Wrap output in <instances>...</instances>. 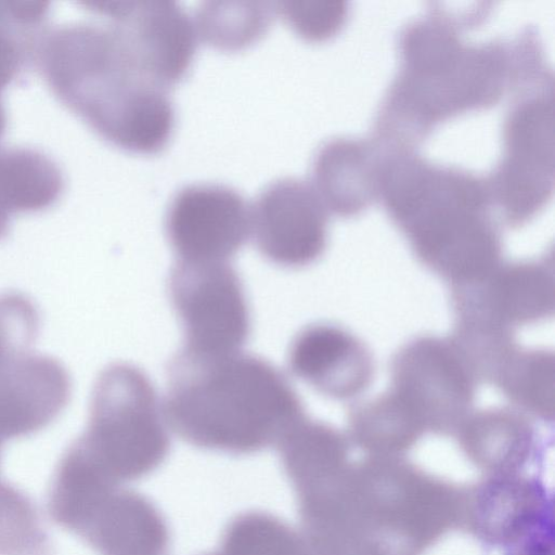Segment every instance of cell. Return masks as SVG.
I'll return each mask as SVG.
<instances>
[{"label": "cell", "instance_id": "23", "mask_svg": "<svg viewBox=\"0 0 555 555\" xmlns=\"http://www.w3.org/2000/svg\"><path fill=\"white\" fill-rule=\"evenodd\" d=\"M202 555H220V554L217 551H215V552L205 553V554H202Z\"/></svg>", "mask_w": 555, "mask_h": 555}, {"label": "cell", "instance_id": "10", "mask_svg": "<svg viewBox=\"0 0 555 555\" xmlns=\"http://www.w3.org/2000/svg\"><path fill=\"white\" fill-rule=\"evenodd\" d=\"M287 362L295 376L336 400L360 396L375 374L367 346L350 332L330 323L304 327L292 340Z\"/></svg>", "mask_w": 555, "mask_h": 555}, {"label": "cell", "instance_id": "11", "mask_svg": "<svg viewBox=\"0 0 555 555\" xmlns=\"http://www.w3.org/2000/svg\"><path fill=\"white\" fill-rule=\"evenodd\" d=\"M457 317H482L511 328L552 315L555 304L553 270L538 261L499 266L478 283L452 286Z\"/></svg>", "mask_w": 555, "mask_h": 555}, {"label": "cell", "instance_id": "18", "mask_svg": "<svg viewBox=\"0 0 555 555\" xmlns=\"http://www.w3.org/2000/svg\"><path fill=\"white\" fill-rule=\"evenodd\" d=\"M220 555H306L301 538L280 517L264 511L236 514L224 527Z\"/></svg>", "mask_w": 555, "mask_h": 555}, {"label": "cell", "instance_id": "5", "mask_svg": "<svg viewBox=\"0 0 555 555\" xmlns=\"http://www.w3.org/2000/svg\"><path fill=\"white\" fill-rule=\"evenodd\" d=\"M390 375L391 390L424 428L454 431L472 412L477 380L449 338L422 336L409 341L395 354Z\"/></svg>", "mask_w": 555, "mask_h": 555}, {"label": "cell", "instance_id": "9", "mask_svg": "<svg viewBox=\"0 0 555 555\" xmlns=\"http://www.w3.org/2000/svg\"><path fill=\"white\" fill-rule=\"evenodd\" d=\"M29 343L0 337V441L36 434L68 403L70 377L50 356Z\"/></svg>", "mask_w": 555, "mask_h": 555}, {"label": "cell", "instance_id": "4", "mask_svg": "<svg viewBox=\"0 0 555 555\" xmlns=\"http://www.w3.org/2000/svg\"><path fill=\"white\" fill-rule=\"evenodd\" d=\"M169 293L184 330L182 351L221 356L246 343L249 308L242 281L227 261L179 260L170 273Z\"/></svg>", "mask_w": 555, "mask_h": 555}, {"label": "cell", "instance_id": "16", "mask_svg": "<svg viewBox=\"0 0 555 555\" xmlns=\"http://www.w3.org/2000/svg\"><path fill=\"white\" fill-rule=\"evenodd\" d=\"M274 12V5L261 0H206L198 4L194 24L205 41L236 49L259 38Z\"/></svg>", "mask_w": 555, "mask_h": 555}, {"label": "cell", "instance_id": "12", "mask_svg": "<svg viewBox=\"0 0 555 555\" xmlns=\"http://www.w3.org/2000/svg\"><path fill=\"white\" fill-rule=\"evenodd\" d=\"M99 555H169L170 531L145 495L116 488L73 530Z\"/></svg>", "mask_w": 555, "mask_h": 555}, {"label": "cell", "instance_id": "17", "mask_svg": "<svg viewBox=\"0 0 555 555\" xmlns=\"http://www.w3.org/2000/svg\"><path fill=\"white\" fill-rule=\"evenodd\" d=\"M449 340L477 383L494 384L518 349L513 328L482 317H457Z\"/></svg>", "mask_w": 555, "mask_h": 555}, {"label": "cell", "instance_id": "3", "mask_svg": "<svg viewBox=\"0 0 555 555\" xmlns=\"http://www.w3.org/2000/svg\"><path fill=\"white\" fill-rule=\"evenodd\" d=\"M68 448L118 487L156 470L170 437L149 376L125 362L106 366L93 386L87 428Z\"/></svg>", "mask_w": 555, "mask_h": 555}, {"label": "cell", "instance_id": "14", "mask_svg": "<svg viewBox=\"0 0 555 555\" xmlns=\"http://www.w3.org/2000/svg\"><path fill=\"white\" fill-rule=\"evenodd\" d=\"M554 376L553 352L518 348L494 385L521 413L552 421L555 406Z\"/></svg>", "mask_w": 555, "mask_h": 555}, {"label": "cell", "instance_id": "2", "mask_svg": "<svg viewBox=\"0 0 555 555\" xmlns=\"http://www.w3.org/2000/svg\"><path fill=\"white\" fill-rule=\"evenodd\" d=\"M34 60L54 94L106 139L141 152L168 141L175 111L167 88L141 73L111 23L46 30Z\"/></svg>", "mask_w": 555, "mask_h": 555}, {"label": "cell", "instance_id": "1", "mask_svg": "<svg viewBox=\"0 0 555 555\" xmlns=\"http://www.w3.org/2000/svg\"><path fill=\"white\" fill-rule=\"evenodd\" d=\"M163 413L183 441L235 455L276 447L306 417L286 376L253 354H177L168 369Z\"/></svg>", "mask_w": 555, "mask_h": 555}, {"label": "cell", "instance_id": "15", "mask_svg": "<svg viewBox=\"0 0 555 555\" xmlns=\"http://www.w3.org/2000/svg\"><path fill=\"white\" fill-rule=\"evenodd\" d=\"M348 426L360 444L372 449L406 447L424 429L414 411L393 390L350 409Z\"/></svg>", "mask_w": 555, "mask_h": 555}, {"label": "cell", "instance_id": "20", "mask_svg": "<svg viewBox=\"0 0 555 555\" xmlns=\"http://www.w3.org/2000/svg\"><path fill=\"white\" fill-rule=\"evenodd\" d=\"M464 446L474 454L524 452L532 437L526 415L509 408H488L469 415L459 427Z\"/></svg>", "mask_w": 555, "mask_h": 555}, {"label": "cell", "instance_id": "19", "mask_svg": "<svg viewBox=\"0 0 555 555\" xmlns=\"http://www.w3.org/2000/svg\"><path fill=\"white\" fill-rule=\"evenodd\" d=\"M42 1H0V105L3 89L34 60L48 13Z\"/></svg>", "mask_w": 555, "mask_h": 555}, {"label": "cell", "instance_id": "22", "mask_svg": "<svg viewBox=\"0 0 555 555\" xmlns=\"http://www.w3.org/2000/svg\"><path fill=\"white\" fill-rule=\"evenodd\" d=\"M274 10L310 39H322L333 34L345 14L344 3L333 0H280Z\"/></svg>", "mask_w": 555, "mask_h": 555}, {"label": "cell", "instance_id": "7", "mask_svg": "<svg viewBox=\"0 0 555 555\" xmlns=\"http://www.w3.org/2000/svg\"><path fill=\"white\" fill-rule=\"evenodd\" d=\"M166 232L179 260L227 261L250 233V205L225 184H188L169 203Z\"/></svg>", "mask_w": 555, "mask_h": 555}, {"label": "cell", "instance_id": "13", "mask_svg": "<svg viewBox=\"0 0 555 555\" xmlns=\"http://www.w3.org/2000/svg\"><path fill=\"white\" fill-rule=\"evenodd\" d=\"M59 166L42 152L21 146L0 147V240L13 215L49 207L63 190Z\"/></svg>", "mask_w": 555, "mask_h": 555}, {"label": "cell", "instance_id": "6", "mask_svg": "<svg viewBox=\"0 0 555 555\" xmlns=\"http://www.w3.org/2000/svg\"><path fill=\"white\" fill-rule=\"evenodd\" d=\"M86 4L109 16L130 57L150 79L168 87L189 68L196 28L175 0H92Z\"/></svg>", "mask_w": 555, "mask_h": 555}, {"label": "cell", "instance_id": "8", "mask_svg": "<svg viewBox=\"0 0 555 555\" xmlns=\"http://www.w3.org/2000/svg\"><path fill=\"white\" fill-rule=\"evenodd\" d=\"M326 210L314 186L296 177H282L268 183L250 206V232L270 261L304 267L325 249Z\"/></svg>", "mask_w": 555, "mask_h": 555}, {"label": "cell", "instance_id": "21", "mask_svg": "<svg viewBox=\"0 0 555 555\" xmlns=\"http://www.w3.org/2000/svg\"><path fill=\"white\" fill-rule=\"evenodd\" d=\"M0 555H53L34 503L1 479Z\"/></svg>", "mask_w": 555, "mask_h": 555}]
</instances>
